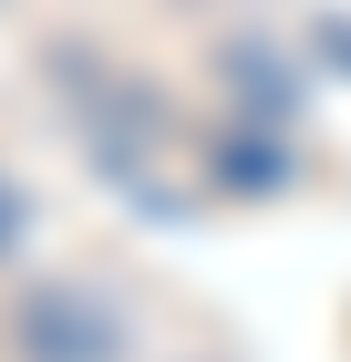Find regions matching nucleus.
<instances>
[{
  "label": "nucleus",
  "mask_w": 351,
  "mask_h": 362,
  "mask_svg": "<svg viewBox=\"0 0 351 362\" xmlns=\"http://www.w3.org/2000/svg\"><path fill=\"white\" fill-rule=\"evenodd\" d=\"M217 176L258 197V187H279V176H290V156H269V145H258V135H238V145H217Z\"/></svg>",
  "instance_id": "nucleus-2"
},
{
  "label": "nucleus",
  "mask_w": 351,
  "mask_h": 362,
  "mask_svg": "<svg viewBox=\"0 0 351 362\" xmlns=\"http://www.w3.org/2000/svg\"><path fill=\"white\" fill-rule=\"evenodd\" d=\"M21 362H124V321L83 279H31L21 290Z\"/></svg>",
  "instance_id": "nucleus-1"
},
{
  "label": "nucleus",
  "mask_w": 351,
  "mask_h": 362,
  "mask_svg": "<svg viewBox=\"0 0 351 362\" xmlns=\"http://www.w3.org/2000/svg\"><path fill=\"white\" fill-rule=\"evenodd\" d=\"M11 238H21V197H11V176H0V259H11Z\"/></svg>",
  "instance_id": "nucleus-3"
}]
</instances>
